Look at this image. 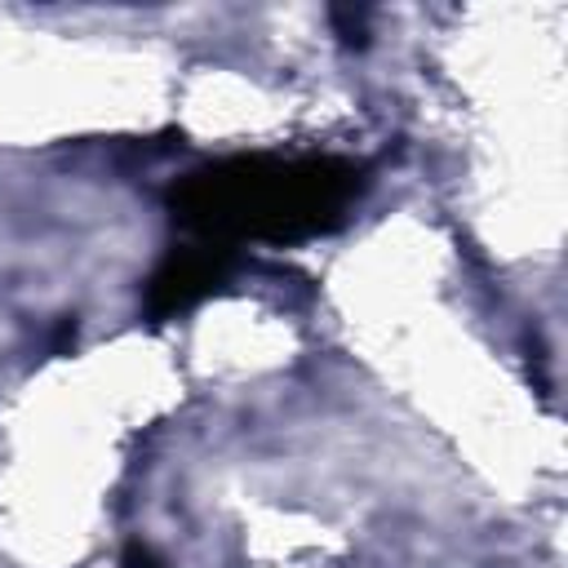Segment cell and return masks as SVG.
<instances>
[{
	"mask_svg": "<svg viewBox=\"0 0 568 568\" xmlns=\"http://www.w3.org/2000/svg\"><path fill=\"white\" fill-rule=\"evenodd\" d=\"M124 568H164V564H160V559H155L146 546H133V550L124 555Z\"/></svg>",
	"mask_w": 568,
	"mask_h": 568,
	"instance_id": "cell-3",
	"label": "cell"
},
{
	"mask_svg": "<svg viewBox=\"0 0 568 568\" xmlns=\"http://www.w3.org/2000/svg\"><path fill=\"white\" fill-rule=\"evenodd\" d=\"M213 275H217L213 257H204V253H186V257L169 262V266L155 275V302H160V306H186L200 288L213 284Z\"/></svg>",
	"mask_w": 568,
	"mask_h": 568,
	"instance_id": "cell-2",
	"label": "cell"
},
{
	"mask_svg": "<svg viewBox=\"0 0 568 568\" xmlns=\"http://www.w3.org/2000/svg\"><path fill=\"white\" fill-rule=\"evenodd\" d=\"M355 191V173L333 160L311 164H231L186 186V217L204 231L293 235L315 231L342 213Z\"/></svg>",
	"mask_w": 568,
	"mask_h": 568,
	"instance_id": "cell-1",
	"label": "cell"
}]
</instances>
